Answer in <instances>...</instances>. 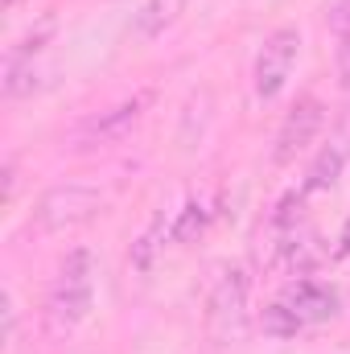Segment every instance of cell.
<instances>
[{
  "label": "cell",
  "mask_w": 350,
  "mask_h": 354,
  "mask_svg": "<svg viewBox=\"0 0 350 354\" xmlns=\"http://www.w3.org/2000/svg\"><path fill=\"white\" fill-rule=\"evenodd\" d=\"M91 305H95V256L91 248H71L46 292V309H42L46 334L50 338L75 334L91 317Z\"/></svg>",
  "instance_id": "1"
},
{
  "label": "cell",
  "mask_w": 350,
  "mask_h": 354,
  "mask_svg": "<svg viewBox=\"0 0 350 354\" xmlns=\"http://www.w3.org/2000/svg\"><path fill=\"white\" fill-rule=\"evenodd\" d=\"M248 292H252V280L239 264H227L214 284H210V297H206V334L210 342L219 346H239L248 338V326H252V313H248Z\"/></svg>",
  "instance_id": "2"
},
{
  "label": "cell",
  "mask_w": 350,
  "mask_h": 354,
  "mask_svg": "<svg viewBox=\"0 0 350 354\" xmlns=\"http://www.w3.org/2000/svg\"><path fill=\"white\" fill-rule=\"evenodd\" d=\"M103 214V194L95 185L83 181H62V185H50L37 206H33V223L46 231V235H66V231H79Z\"/></svg>",
  "instance_id": "3"
},
{
  "label": "cell",
  "mask_w": 350,
  "mask_h": 354,
  "mask_svg": "<svg viewBox=\"0 0 350 354\" xmlns=\"http://www.w3.org/2000/svg\"><path fill=\"white\" fill-rule=\"evenodd\" d=\"M297 58H301V33H297V25H276L260 41L256 66H252V91H256L260 103L280 99V91L288 87V79H293Z\"/></svg>",
  "instance_id": "4"
},
{
  "label": "cell",
  "mask_w": 350,
  "mask_h": 354,
  "mask_svg": "<svg viewBox=\"0 0 350 354\" xmlns=\"http://www.w3.org/2000/svg\"><path fill=\"white\" fill-rule=\"evenodd\" d=\"M322 128H326V103H322L317 95H301V99L284 111V120H280V128H276L272 161H276V165H293L301 153H309V145H317Z\"/></svg>",
  "instance_id": "5"
},
{
  "label": "cell",
  "mask_w": 350,
  "mask_h": 354,
  "mask_svg": "<svg viewBox=\"0 0 350 354\" xmlns=\"http://www.w3.org/2000/svg\"><path fill=\"white\" fill-rule=\"evenodd\" d=\"M280 301L293 309V317L301 322V330H313V326L338 317V292H334L330 284L313 280V276H297V280L280 292Z\"/></svg>",
  "instance_id": "6"
},
{
  "label": "cell",
  "mask_w": 350,
  "mask_h": 354,
  "mask_svg": "<svg viewBox=\"0 0 350 354\" xmlns=\"http://www.w3.org/2000/svg\"><path fill=\"white\" fill-rule=\"evenodd\" d=\"M350 161V115L330 132V140L313 153V161H309V169H305V181H301V189L305 194H322V189H334L338 185V177L347 169Z\"/></svg>",
  "instance_id": "7"
},
{
  "label": "cell",
  "mask_w": 350,
  "mask_h": 354,
  "mask_svg": "<svg viewBox=\"0 0 350 354\" xmlns=\"http://www.w3.org/2000/svg\"><path fill=\"white\" fill-rule=\"evenodd\" d=\"M145 103H149V95H136V99H128V103H120V107H111V111H103L99 120H87L83 124V132H79V149H87V145H107V140H120L136 120H140V111H145Z\"/></svg>",
  "instance_id": "8"
},
{
  "label": "cell",
  "mask_w": 350,
  "mask_h": 354,
  "mask_svg": "<svg viewBox=\"0 0 350 354\" xmlns=\"http://www.w3.org/2000/svg\"><path fill=\"white\" fill-rule=\"evenodd\" d=\"M185 4H190V0H140V4H136V12H132L128 33H132L136 41H153V37H161L169 25L181 21Z\"/></svg>",
  "instance_id": "9"
},
{
  "label": "cell",
  "mask_w": 350,
  "mask_h": 354,
  "mask_svg": "<svg viewBox=\"0 0 350 354\" xmlns=\"http://www.w3.org/2000/svg\"><path fill=\"white\" fill-rule=\"evenodd\" d=\"M210 218H214V210H206V202H185V206L177 210V218L169 223V239H174V243H194V239H202L206 227H210Z\"/></svg>",
  "instance_id": "10"
},
{
  "label": "cell",
  "mask_w": 350,
  "mask_h": 354,
  "mask_svg": "<svg viewBox=\"0 0 350 354\" xmlns=\"http://www.w3.org/2000/svg\"><path fill=\"white\" fill-rule=\"evenodd\" d=\"M260 330L268 334V338H297V334H301V322H297V317H293V309L276 297L272 305H264Z\"/></svg>",
  "instance_id": "11"
},
{
  "label": "cell",
  "mask_w": 350,
  "mask_h": 354,
  "mask_svg": "<svg viewBox=\"0 0 350 354\" xmlns=\"http://www.w3.org/2000/svg\"><path fill=\"white\" fill-rule=\"evenodd\" d=\"M161 235H165V218H157V223L136 239V248H132V268H136V272H149V268H153V256H157V248H161V243H157Z\"/></svg>",
  "instance_id": "12"
},
{
  "label": "cell",
  "mask_w": 350,
  "mask_h": 354,
  "mask_svg": "<svg viewBox=\"0 0 350 354\" xmlns=\"http://www.w3.org/2000/svg\"><path fill=\"white\" fill-rule=\"evenodd\" d=\"M330 33L334 37H350V0H334L330 4Z\"/></svg>",
  "instance_id": "13"
},
{
  "label": "cell",
  "mask_w": 350,
  "mask_h": 354,
  "mask_svg": "<svg viewBox=\"0 0 350 354\" xmlns=\"http://www.w3.org/2000/svg\"><path fill=\"white\" fill-rule=\"evenodd\" d=\"M334 66H338V83L350 91V37H338V54H334Z\"/></svg>",
  "instance_id": "14"
},
{
  "label": "cell",
  "mask_w": 350,
  "mask_h": 354,
  "mask_svg": "<svg viewBox=\"0 0 350 354\" xmlns=\"http://www.w3.org/2000/svg\"><path fill=\"white\" fill-rule=\"evenodd\" d=\"M4 202H12L17 198V157H4Z\"/></svg>",
  "instance_id": "15"
},
{
  "label": "cell",
  "mask_w": 350,
  "mask_h": 354,
  "mask_svg": "<svg viewBox=\"0 0 350 354\" xmlns=\"http://www.w3.org/2000/svg\"><path fill=\"white\" fill-rule=\"evenodd\" d=\"M338 256H342V260H350V218L342 223V235H338Z\"/></svg>",
  "instance_id": "16"
},
{
  "label": "cell",
  "mask_w": 350,
  "mask_h": 354,
  "mask_svg": "<svg viewBox=\"0 0 350 354\" xmlns=\"http://www.w3.org/2000/svg\"><path fill=\"white\" fill-rule=\"evenodd\" d=\"M4 4H8V8H12V4H21V0H4Z\"/></svg>",
  "instance_id": "17"
}]
</instances>
